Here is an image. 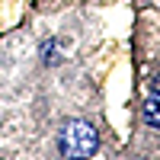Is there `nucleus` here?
Instances as JSON below:
<instances>
[{"label": "nucleus", "instance_id": "obj_1", "mask_svg": "<svg viewBox=\"0 0 160 160\" xmlns=\"http://www.w3.org/2000/svg\"><path fill=\"white\" fill-rule=\"evenodd\" d=\"M96 148H99V135H96V128H93L90 122H80L77 118V122L64 125V131H61V151L68 157L87 160V157L96 154Z\"/></svg>", "mask_w": 160, "mask_h": 160}, {"label": "nucleus", "instance_id": "obj_2", "mask_svg": "<svg viewBox=\"0 0 160 160\" xmlns=\"http://www.w3.org/2000/svg\"><path fill=\"white\" fill-rule=\"evenodd\" d=\"M144 122L151 128H160V74L151 80V96L144 99Z\"/></svg>", "mask_w": 160, "mask_h": 160}]
</instances>
